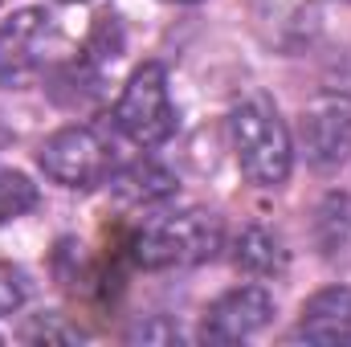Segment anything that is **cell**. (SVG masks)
I'll return each mask as SVG.
<instances>
[{"mask_svg": "<svg viewBox=\"0 0 351 347\" xmlns=\"http://www.w3.org/2000/svg\"><path fill=\"white\" fill-rule=\"evenodd\" d=\"M229 143L237 156V168L258 188H282L294 168V143L278 115V106L254 94L229 110Z\"/></svg>", "mask_w": 351, "mask_h": 347, "instance_id": "6da1fadb", "label": "cell"}, {"mask_svg": "<svg viewBox=\"0 0 351 347\" xmlns=\"http://www.w3.org/2000/svg\"><path fill=\"white\" fill-rule=\"evenodd\" d=\"M114 196L119 200H131V204H156V200H168L176 192L172 172L156 168V164H131L110 180Z\"/></svg>", "mask_w": 351, "mask_h": 347, "instance_id": "8fae6325", "label": "cell"}, {"mask_svg": "<svg viewBox=\"0 0 351 347\" xmlns=\"http://www.w3.org/2000/svg\"><path fill=\"white\" fill-rule=\"evenodd\" d=\"M62 4H78V0H62Z\"/></svg>", "mask_w": 351, "mask_h": 347, "instance_id": "2e32d148", "label": "cell"}, {"mask_svg": "<svg viewBox=\"0 0 351 347\" xmlns=\"http://www.w3.org/2000/svg\"><path fill=\"white\" fill-rule=\"evenodd\" d=\"M225 233L221 221L204 208H188L172 217H156L147 221L135 241H131V258L143 270H172V265H200L213 261L221 250Z\"/></svg>", "mask_w": 351, "mask_h": 347, "instance_id": "7a4b0ae2", "label": "cell"}, {"mask_svg": "<svg viewBox=\"0 0 351 347\" xmlns=\"http://www.w3.org/2000/svg\"><path fill=\"white\" fill-rule=\"evenodd\" d=\"M176 4H196V0H176Z\"/></svg>", "mask_w": 351, "mask_h": 347, "instance_id": "9a60e30c", "label": "cell"}, {"mask_svg": "<svg viewBox=\"0 0 351 347\" xmlns=\"http://www.w3.org/2000/svg\"><path fill=\"white\" fill-rule=\"evenodd\" d=\"M233 261H237V270H245L254 278H278V274H286L290 258H286V246L278 233L250 225V229H241V237L233 246Z\"/></svg>", "mask_w": 351, "mask_h": 347, "instance_id": "9c48e42d", "label": "cell"}, {"mask_svg": "<svg viewBox=\"0 0 351 347\" xmlns=\"http://www.w3.org/2000/svg\"><path fill=\"white\" fill-rule=\"evenodd\" d=\"M25 298H29L25 274H21L16 265L0 261V319H4V315H16V311L25 307Z\"/></svg>", "mask_w": 351, "mask_h": 347, "instance_id": "4fadbf2b", "label": "cell"}, {"mask_svg": "<svg viewBox=\"0 0 351 347\" xmlns=\"http://www.w3.org/2000/svg\"><path fill=\"white\" fill-rule=\"evenodd\" d=\"M315 246L319 254L327 258H339V254H351V196L348 192H327L323 204L315 208Z\"/></svg>", "mask_w": 351, "mask_h": 347, "instance_id": "30bf717a", "label": "cell"}, {"mask_svg": "<svg viewBox=\"0 0 351 347\" xmlns=\"http://www.w3.org/2000/svg\"><path fill=\"white\" fill-rule=\"evenodd\" d=\"M348 4H351V0H348Z\"/></svg>", "mask_w": 351, "mask_h": 347, "instance_id": "e0dca14e", "label": "cell"}, {"mask_svg": "<svg viewBox=\"0 0 351 347\" xmlns=\"http://www.w3.org/2000/svg\"><path fill=\"white\" fill-rule=\"evenodd\" d=\"M25 339H62V344H74V339H82V331L78 327H62L58 323V315H41L37 323H29L25 327Z\"/></svg>", "mask_w": 351, "mask_h": 347, "instance_id": "5bb4252c", "label": "cell"}, {"mask_svg": "<svg viewBox=\"0 0 351 347\" xmlns=\"http://www.w3.org/2000/svg\"><path fill=\"white\" fill-rule=\"evenodd\" d=\"M114 127L139 143V147H160L176 135V106L168 90V70L160 62H143L114 102Z\"/></svg>", "mask_w": 351, "mask_h": 347, "instance_id": "3957f363", "label": "cell"}, {"mask_svg": "<svg viewBox=\"0 0 351 347\" xmlns=\"http://www.w3.org/2000/svg\"><path fill=\"white\" fill-rule=\"evenodd\" d=\"M41 172L62 188H94L102 184L114 168V152L106 147V139L90 127H62L53 131L41 152H37Z\"/></svg>", "mask_w": 351, "mask_h": 347, "instance_id": "277c9868", "label": "cell"}, {"mask_svg": "<svg viewBox=\"0 0 351 347\" xmlns=\"http://www.w3.org/2000/svg\"><path fill=\"white\" fill-rule=\"evenodd\" d=\"M298 143L311 168L331 172L351 160V94H319L302 106Z\"/></svg>", "mask_w": 351, "mask_h": 347, "instance_id": "8992f818", "label": "cell"}, {"mask_svg": "<svg viewBox=\"0 0 351 347\" xmlns=\"http://www.w3.org/2000/svg\"><path fill=\"white\" fill-rule=\"evenodd\" d=\"M58 29L45 8H16L8 21H0V90H21L29 86L53 45Z\"/></svg>", "mask_w": 351, "mask_h": 347, "instance_id": "5b68a950", "label": "cell"}, {"mask_svg": "<svg viewBox=\"0 0 351 347\" xmlns=\"http://www.w3.org/2000/svg\"><path fill=\"white\" fill-rule=\"evenodd\" d=\"M37 208V184L16 168H0V225Z\"/></svg>", "mask_w": 351, "mask_h": 347, "instance_id": "7c38bea8", "label": "cell"}, {"mask_svg": "<svg viewBox=\"0 0 351 347\" xmlns=\"http://www.w3.org/2000/svg\"><path fill=\"white\" fill-rule=\"evenodd\" d=\"M269 319H274V298L262 286H237L204 311L200 335L208 344H241V339L258 335Z\"/></svg>", "mask_w": 351, "mask_h": 347, "instance_id": "52a82bcc", "label": "cell"}, {"mask_svg": "<svg viewBox=\"0 0 351 347\" xmlns=\"http://www.w3.org/2000/svg\"><path fill=\"white\" fill-rule=\"evenodd\" d=\"M298 335L306 344L323 347H348L351 344V286H327L306 298Z\"/></svg>", "mask_w": 351, "mask_h": 347, "instance_id": "ba28073f", "label": "cell"}]
</instances>
